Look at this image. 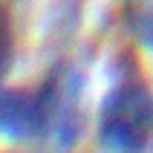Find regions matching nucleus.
Masks as SVG:
<instances>
[{"instance_id": "nucleus-1", "label": "nucleus", "mask_w": 153, "mask_h": 153, "mask_svg": "<svg viewBox=\"0 0 153 153\" xmlns=\"http://www.w3.org/2000/svg\"><path fill=\"white\" fill-rule=\"evenodd\" d=\"M153 136V98L136 61L121 58L98 104V142L110 153H142Z\"/></svg>"}, {"instance_id": "nucleus-2", "label": "nucleus", "mask_w": 153, "mask_h": 153, "mask_svg": "<svg viewBox=\"0 0 153 153\" xmlns=\"http://www.w3.org/2000/svg\"><path fill=\"white\" fill-rule=\"evenodd\" d=\"M12 64H15V26L9 9L0 6V81L9 75Z\"/></svg>"}, {"instance_id": "nucleus-3", "label": "nucleus", "mask_w": 153, "mask_h": 153, "mask_svg": "<svg viewBox=\"0 0 153 153\" xmlns=\"http://www.w3.org/2000/svg\"><path fill=\"white\" fill-rule=\"evenodd\" d=\"M3 104H6V87H0V119H3Z\"/></svg>"}]
</instances>
